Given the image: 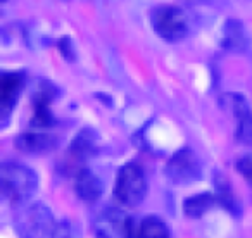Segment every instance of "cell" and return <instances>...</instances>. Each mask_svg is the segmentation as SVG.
<instances>
[{"mask_svg": "<svg viewBox=\"0 0 252 238\" xmlns=\"http://www.w3.org/2000/svg\"><path fill=\"white\" fill-rule=\"evenodd\" d=\"M237 168L244 175V178L252 183V159H242L237 164Z\"/></svg>", "mask_w": 252, "mask_h": 238, "instance_id": "cell-18", "label": "cell"}, {"mask_svg": "<svg viewBox=\"0 0 252 238\" xmlns=\"http://www.w3.org/2000/svg\"><path fill=\"white\" fill-rule=\"evenodd\" d=\"M25 78L21 73H5L0 78V118L7 119L21 93Z\"/></svg>", "mask_w": 252, "mask_h": 238, "instance_id": "cell-7", "label": "cell"}, {"mask_svg": "<svg viewBox=\"0 0 252 238\" xmlns=\"http://www.w3.org/2000/svg\"><path fill=\"white\" fill-rule=\"evenodd\" d=\"M52 238H76V235H74L73 226L67 221H61V223L56 224Z\"/></svg>", "mask_w": 252, "mask_h": 238, "instance_id": "cell-17", "label": "cell"}, {"mask_svg": "<svg viewBox=\"0 0 252 238\" xmlns=\"http://www.w3.org/2000/svg\"><path fill=\"white\" fill-rule=\"evenodd\" d=\"M214 202L216 199L211 193H199V195H193L185 200L183 210L189 217H200L214 206Z\"/></svg>", "mask_w": 252, "mask_h": 238, "instance_id": "cell-15", "label": "cell"}, {"mask_svg": "<svg viewBox=\"0 0 252 238\" xmlns=\"http://www.w3.org/2000/svg\"><path fill=\"white\" fill-rule=\"evenodd\" d=\"M74 190H76L78 197L85 202H95V200L100 199L102 192H104V186L102 181L88 169H81L76 176V181H74Z\"/></svg>", "mask_w": 252, "mask_h": 238, "instance_id": "cell-11", "label": "cell"}, {"mask_svg": "<svg viewBox=\"0 0 252 238\" xmlns=\"http://www.w3.org/2000/svg\"><path fill=\"white\" fill-rule=\"evenodd\" d=\"M230 107L237 119L235 137L240 144L252 145V111L242 95H230Z\"/></svg>", "mask_w": 252, "mask_h": 238, "instance_id": "cell-8", "label": "cell"}, {"mask_svg": "<svg viewBox=\"0 0 252 238\" xmlns=\"http://www.w3.org/2000/svg\"><path fill=\"white\" fill-rule=\"evenodd\" d=\"M54 97H56V88L47 81L40 83V88L36 90V95L33 98V105H35V114H33L32 121L33 126L45 128L54 123V118L49 109V104L52 102Z\"/></svg>", "mask_w": 252, "mask_h": 238, "instance_id": "cell-9", "label": "cell"}, {"mask_svg": "<svg viewBox=\"0 0 252 238\" xmlns=\"http://www.w3.org/2000/svg\"><path fill=\"white\" fill-rule=\"evenodd\" d=\"M147 193V179L144 169L137 162H128L118 173L114 185V197L125 206L135 207L144 202Z\"/></svg>", "mask_w": 252, "mask_h": 238, "instance_id": "cell-2", "label": "cell"}, {"mask_svg": "<svg viewBox=\"0 0 252 238\" xmlns=\"http://www.w3.org/2000/svg\"><path fill=\"white\" fill-rule=\"evenodd\" d=\"M2 2H5V0H2Z\"/></svg>", "mask_w": 252, "mask_h": 238, "instance_id": "cell-19", "label": "cell"}, {"mask_svg": "<svg viewBox=\"0 0 252 238\" xmlns=\"http://www.w3.org/2000/svg\"><path fill=\"white\" fill-rule=\"evenodd\" d=\"M166 176L176 185H189L200 178V161L190 149L178 150L166 164Z\"/></svg>", "mask_w": 252, "mask_h": 238, "instance_id": "cell-6", "label": "cell"}, {"mask_svg": "<svg viewBox=\"0 0 252 238\" xmlns=\"http://www.w3.org/2000/svg\"><path fill=\"white\" fill-rule=\"evenodd\" d=\"M137 238H169V228L159 217L149 216L138 224Z\"/></svg>", "mask_w": 252, "mask_h": 238, "instance_id": "cell-14", "label": "cell"}, {"mask_svg": "<svg viewBox=\"0 0 252 238\" xmlns=\"http://www.w3.org/2000/svg\"><path fill=\"white\" fill-rule=\"evenodd\" d=\"M16 145L19 150L28 152V154H45L56 147L57 138L50 133H42V131H26L16 138Z\"/></svg>", "mask_w": 252, "mask_h": 238, "instance_id": "cell-10", "label": "cell"}, {"mask_svg": "<svg viewBox=\"0 0 252 238\" xmlns=\"http://www.w3.org/2000/svg\"><path fill=\"white\" fill-rule=\"evenodd\" d=\"M223 47L230 52H245L249 47V38L244 26L237 19L226 21L223 28Z\"/></svg>", "mask_w": 252, "mask_h": 238, "instance_id": "cell-12", "label": "cell"}, {"mask_svg": "<svg viewBox=\"0 0 252 238\" xmlns=\"http://www.w3.org/2000/svg\"><path fill=\"white\" fill-rule=\"evenodd\" d=\"M95 238H131L133 226L130 216L116 207L104 209L94 223Z\"/></svg>", "mask_w": 252, "mask_h": 238, "instance_id": "cell-5", "label": "cell"}, {"mask_svg": "<svg viewBox=\"0 0 252 238\" xmlns=\"http://www.w3.org/2000/svg\"><path fill=\"white\" fill-rule=\"evenodd\" d=\"M38 178L28 166L5 161L0 166V188L2 195L12 204H23L36 192Z\"/></svg>", "mask_w": 252, "mask_h": 238, "instance_id": "cell-1", "label": "cell"}, {"mask_svg": "<svg viewBox=\"0 0 252 238\" xmlns=\"http://www.w3.org/2000/svg\"><path fill=\"white\" fill-rule=\"evenodd\" d=\"M19 238H52L56 223L52 212L43 204H33L19 214L18 221Z\"/></svg>", "mask_w": 252, "mask_h": 238, "instance_id": "cell-4", "label": "cell"}, {"mask_svg": "<svg viewBox=\"0 0 252 238\" xmlns=\"http://www.w3.org/2000/svg\"><path fill=\"white\" fill-rule=\"evenodd\" d=\"M95 152H97V144H95V137L92 135V131H80V135L74 138L73 145H71V154L78 161H87Z\"/></svg>", "mask_w": 252, "mask_h": 238, "instance_id": "cell-13", "label": "cell"}, {"mask_svg": "<svg viewBox=\"0 0 252 238\" xmlns=\"http://www.w3.org/2000/svg\"><path fill=\"white\" fill-rule=\"evenodd\" d=\"M216 186H218V200L221 204H224L226 207L233 209V197H231V192H230V186H228L226 179L223 176H218L216 178Z\"/></svg>", "mask_w": 252, "mask_h": 238, "instance_id": "cell-16", "label": "cell"}, {"mask_svg": "<svg viewBox=\"0 0 252 238\" xmlns=\"http://www.w3.org/2000/svg\"><path fill=\"white\" fill-rule=\"evenodd\" d=\"M152 28L166 42H180L189 33L185 12L176 5H158L151 14Z\"/></svg>", "mask_w": 252, "mask_h": 238, "instance_id": "cell-3", "label": "cell"}]
</instances>
